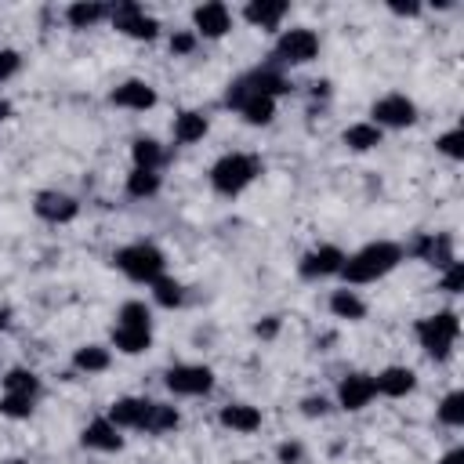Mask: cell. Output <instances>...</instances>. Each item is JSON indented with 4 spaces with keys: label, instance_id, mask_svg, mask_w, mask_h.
I'll list each match as a JSON object with an SVG mask.
<instances>
[{
    "label": "cell",
    "instance_id": "ee69618b",
    "mask_svg": "<svg viewBox=\"0 0 464 464\" xmlns=\"http://www.w3.org/2000/svg\"><path fill=\"white\" fill-rule=\"evenodd\" d=\"M8 116H12V102H8V98H0V123H5Z\"/></svg>",
    "mask_w": 464,
    "mask_h": 464
},
{
    "label": "cell",
    "instance_id": "8d00e7d4",
    "mask_svg": "<svg viewBox=\"0 0 464 464\" xmlns=\"http://www.w3.org/2000/svg\"><path fill=\"white\" fill-rule=\"evenodd\" d=\"M460 287H464V265H460V261H453V265H446L442 290H446V294H460Z\"/></svg>",
    "mask_w": 464,
    "mask_h": 464
},
{
    "label": "cell",
    "instance_id": "4fadbf2b",
    "mask_svg": "<svg viewBox=\"0 0 464 464\" xmlns=\"http://www.w3.org/2000/svg\"><path fill=\"white\" fill-rule=\"evenodd\" d=\"M193 26H196V33L200 37H211V41H218V37H225L229 30H232V15H229V8L225 5H200L196 12H193Z\"/></svg>",
    "mask_w": 464,
    "mask_h": 464
},
{
    "label": "cell",
    "instance_id": "4dcf8cb0",
    "mask_svg": "<svg viewBox=\"0 0 464 464\" xmlns=\"http://www.w3.org/2000/svg\"><path fill=\"white\" fill-rule=\"evenodd\" d=\"M171 428H178V410L175 406H164V403H152V414H149V424H145V432H171Z\"/></svg>",
    "mask_w": 464,
    "mask_h": 464
},
{
    "label": "cell",
    "instance_id": "f1b7e54d",
    "mask_svg": "<svg viewBox=\"0 0 464 464\" xmlns=\"http://www.w3.org/2000/svg\"><path fill=\"white\" fill-rule=\"evenodd\" d=\"M5 388H8V392H15V396H30V399H37V392H41V378H37L33 370H26V367H15V370H8Z\"/></svg>",
    "mask_w": 464,
    "mask_h": 464
},
{
    "label": "cell",
    "instance_id": "7c38bea8",
    "mask_svg": "<svg viewBox=\"0 0 464 464\" xmlns=\"http://www.w3.org/2000/svg\"><path fill=\"white\" fill-rule=\"evenodd\" d=\"M378 396V385L370 374H349L341 385H338V403L341 410H363L370 406V399Z\"/></svg>",
    "mask_w": 464,
    "mask_h": 464
},
{
    "label": "cell",
    "instance_id": "ba28073f",
    "mask_svg": "<svg viewBox=\"0 0 464 464\" xmlns=\"http://www.w3.org/2000/svg\"><path fill=\"white\" fill-rule=\"evenodd\" d=\"M168 388L175 396H207L214 388V370L211 367H171L168 370Z\"/></svg>",
    "mask_w": 464,
    "mask_h": 464
},
{
    "label": "cell",
    "instance_id": "52a82bcc",
    "mask_svg": "<svg viewBox=\"0 0 464 464\" xmlns=\"http://www.w3.org/2000/svg\"><path fill=\"white\" fill-rule=\"evenodd\" d=\"M109 15H113V26L134 41H152L160 33V23L152 15H145V8H138V5H116Z\"/></svg>",
    "mask_w": 464,
    "mask_h": 464
},
{
    "label": "cell",
    "instance_id": "d590c367",
    "mask_svg": "<svg viewBox=\"0 0 464 464\" xmlns=\"http://www.w3.org/2000/svg\"><path fill=\"white\" fill-rule=\"evenodd\" d=\"M19 66H23L19 51H12V48H0V84L12 80V77L19 73Z\"/></svg>",
    "mask_w": 464,
    "mask_h": 464
},
{
    "label": "cell",
    "instance_id": "ac0fdd59",
    "mask_svg": "<svg viewBox=\"0 0 464 464\" xmlns=\"http://www.w3.org/2000/svg\"><path fill=\"white\" fill-rule=\"evenodd\" d=\"M290 5H283V0H250L247 5V23L250 26H261V30H276L283 19H287Z\"/></svg>",
    "mask_w": 464,
    "mask_h": 464
},
{
    "label": "cell",
    "instance_id": "277c9868",
    "mask_svg": "<svg viewBox=\"0 0 464 464\" xmlns=\"http://www.w3.org/2000/svg\"><path fill=\"white\" fill-rule=\"evenodd\" d=\"M457 334H460L457 313H435V316H424L417 323V341H421V349L432 359H446L450 349H453V341H457Z\"/></svg>",
    "mask_w": 464,
    "mask_h": 464
},
{
    "label": "cell",
    "instance_id": "f546056e",
    "mask_svg": "<svg viewBox=\"0 0 464 464\" xmlns=\"http://www.w3.org/2000/svg\"><path fill=\"white\" fill-rule=\"evenodd\" d=\"M152 294H157V301H160L164 308H178V305L186 301L182 283H178V279H168V276H160L157 283H152Z\"/></svg>",
    "mask_w": 464,
    "mask_h": 464
},
{
    "label": "cell",
    "instance_id": "d6a6232c",
    "mask_svg": "<svg viewBox=\"0 0 464 464\" xmlns=\"http://www.w3.org/2000/svg\"><path fill=\"white\" fill-rule=\"evenodd\" d=\"M116 320H120L116 327H149V323H152L145 301H127V305L120 308V316H116Z\"/></svg>",
    "mask_w": 464,
    "mask_h": 464
},
{
    "label": "cell",
    "instance_id": "4316f807",
    "mask_svg": "<svg viewBox=\"0 0 464 464\" xmlns=\"http://www.w3.org/2000/svg\"><path fill=\"white\" fill-rule=\"evenodd\" d=\"M157 193H160V175H157V171H141V168H134V171L127 175V196L149 200V196H157Z\"/></svg>",
    "mask_w": 464,
    "mask_h": 464
},
{
    "label": "cell",
    "instance_id": "7a4b0ae2",
    "mask_svg": "<svg viewBox=\"0 0 464 464\" xmlns=\"http://www.w3.org/2000/svg\"><path fill=\"white\" fill-rule=\"evenodd\" d=\"M113 261H116V268H120L127 279H134V283H157V279L164 276V265H168L164 250L152 247V243L120 247V250L113 254Z\"/></svg>",
    "mask_w": 464,
    "mask_h": 464
},
{
    "label": "cell",
    "instance_id": "1f68e13d",
    "mask_svg": "<svg viewBox=\"0 0 464 464\" xmlns=\"http://www.w3.org/2000/svg\"><path fill=\"white\" fill-rule=\"evenodd\" d=\"M0 414L12 417V421H26L33 414V399L30 396H15V392H5V399H0Z\"/></svg>",
    "mask_w": 464,
    "mask_h": 464
},
{
    "label": "cell",
    "instance_id": "83f0119b",
    "mask_svg": "<svg viewBox=\"0 0 464 464\" xmlns=\"http://www.w3.org/2000/svg\"><path fill=\"white\" fill-rule=\"evenodd\" d=\"M73 367H77L80 374H102V370L109 367V349H102V345H84V349H77Z\"/></svg>",
    "mask_w": 464,
    "mask_h": 464
},
{
    "label": "cell",
    "instance_id": "7402d4cb",
    "mask_svg": "<svg viewBox=\"0 0 464 464\" xmlns=\"http://www.w3.org/2000/svg\"><path fill=\"white\" fill-rule=\"evenodd\" d=\"M105 15H109V8L98 5V0H77V5L66 8V19H69L73 30H91V26H98Z\"/></svg>",
    "mask_w": 464,
    "mask_h": 464
},
{
    "label": "cell",
    "instance_id": "ab89813d",
    "mask_svg": "<svg viewBox=\"0 0 464 464\" xmlns=\"http://www.w3.org/2000/svg\"><path fill=\"white\" fill-rule=\"evenodd\" d=\"M193 48H196V37H193V33H175V37H171V51H175V55H189Z\"/></svg>",
    "mask_w": 464,
    "mask_h": 464
},
{
    "label": "cell",
    "instance_id": "8fae6325",
    "mask_svg": "<svg viewBox=\"0 0 464 464\" xmlns=\"http://www.w3.org/2000/svg\"><path fill=\"white\" fill-rule=\"evenodd\" d=\"M109 102L120 105V109H131V113H145V109L157 105V91H152V84H145V80H127V84L113 87Z\"/></svg>",
    "mask_w": 464,
    "mask_h": 464
},
{
    "label": "cell",
    "instance_id": "60d3db41",
    "mask_svg": "<svg viewBox=\"0 0 464 464\" xmlns=\"http://www.w3.org/2000/svg\"><path fill=\"white\" fill-rule=\"evenodd\" d=\"M254 334H258V338H276V334H279V320H276V316H268L265 323H258V327H254Z\"/></svg>",
    "mask_w": 464,
    "mask_h": 464
},
{
    "label": "cell",
    "instance_id": "9a60e30c",
    "mask_svg": "<svg viewBox=\"0 0 464 464\" xmlns=\"http://www.w3.org/2000/svg\"><path fill=\"white\" fill-rule=\"evenodd\" d=\"M80 442L87 446V450H102V453H116L120 446H123V435H120V428L109 421V417H98V421H91L87 428H84V435H80Z\"/></svg>",
    "mask_w": 464,
    "mask_h": 464
},
{
    "label": "cell",
    "instance_id": "6da1fadb",
    "mask_svg": "<svg viewBox=\"0 0 464 464\" xmlns=\"http://www.w3.org/2000/svg\"><path fill=\"white\" fill-rule=\"evenodd\" d=\"M399 261H403V247L381 240V243H367L363 250H356L352 258H345L341 276H345L349 283H374V279L388 276Z\"/></svg>",
    "mask_w": 464,
    "mask_h": 464
},
{
    "label": "cell",
    "instance_id": "f6af8a7d",
    "mask_svg": "<svg viewBox=\"0 0 464 464\" xmlns=\"http://www.w3.org/2000/svg\"><path fill=\"white\" fill-rule=\"evenodd\" d=\"M8 464H23V460H8Z\"/></svg>",
    "mask_w": 464,
    "mask_h": 464
},
{
    "label": "cell",
    "instance_id": "b9f144b4",
    "mask_svg": "<svg viewBox=\"0 0 464 464\" xmlns=\"http://www.w3.org/2000/svg\"><path fill=\"white\" fill-rule=\"evenodd\" d=\"M396 15H406V19H414L417 12H421V5H399V0H396V5H388Z\"/></svg>",
    "mask_w": 464,
    "mask_h": 464
},
{
    "label": "cell",
    "instance_id": "44dd1931",
    "mask_svg": "<svg viewBox=\"0 0 464 464\" xmlns=\"http://www.w3.org/2000/svg\"><path fill=\"white\" fill-rule=\"evenodd\" d=\"M207 131H211V123H207V116L204 113H182L178 120H175V141L178 145H196V141H204L207 138Z\"/></svg>",
    "mask_w": 464,
    "mask_h": 464
},
{
    "label": "cell",
    "instance_id": "e575fe53",
    "mask_svg": "<svg viewBox=\"0 0 464 464\" xmlns=\"http://www.w3.org/2000/svg\"><path fill=\"white\" fill-rule=\"evenodd\" d=\"M460 141H464V134L453 127V131H446V134H442L435 145H439V152H446L450 160H460V157H464V145H460Z\"/></svg>",
    "mask_w": 464,
    "mask_h": 464
},
{
    "label": "cell",
    "instance_id": "7bdbcfd3",
    "mask_svg": "<svg viewBox=\"0 0 464 464\" xmlns=\"http://www.w3.org/2000/svg\"><path fill=\"white\" fill-rule=\"evenodd\" d=\"M439 464H464V450H450V453L439 460Z\"/></svg>",
    "mask_w": 464,
    "mask_h": 464
},
{
    "label": "cell",
    "instance_id": "603a6c76",
    "mask_svg": "<svg viewBox=\"0 0 464 464\" xmlns=\"http://www.w3.org/2000/svg\"><path fill=\"white\" fill-rule=\"evenodd\" d=\"M331 313L338 316V320H349V323H356V320H363L367 316V305H363V297L356 294V290H334L331 294Z\"/></svg>",
    "mask_w": 464,
    "mask_h": 464
},
{
    "label": "cell",
    "instance_id": "836d02e7",
    "mask_svg": "<svg viewBox=\"0 0 464 464\" xmlns=\"http://www.w3.org/2000/svg\"><path fill=\"white\" fill-rule=\"evenodd\" d=\"M439 421L450 424V428H460V424H464V396H460V392H450V396L442 399Z\"/></svg>",
    "mask_w": 464,
    "mask_h": 464
},
{
    "label": "cell",
    "instance_id": "ffe728a7",
    "mask_svg": "<svg viewBox=\"0 0 464 464\" xmlns=\"http://www.w3.org/2000/svg\"><path fill=\"white\" fill-rule=\"evenodd\" d=\"M414 254L421 261H428V265L446 268V265H453V240L450 236H421L417 247H414Z\"/></svg>",
    "mask_w": 464,
    "mask_h": 464
},
{
    "label": "cell",
    "instance_id": "8992f818",
    "mask_svg": "<svg viewBox=\"0 0 464 464\" xmlns=\"http://www.w3.org/2000/svg\"><path fill=\"white\" fill-rule=\"evenodd\" d=\"M316 55H320V37L313 30H305V26L287 30L279 37V44H276V59L290 62V66H305V62H313Z\"/></svg>",
    "mask_w": 464,
    "mask_h": 464
},
{
    "label": "cell",
    "instance_id": "d4e9b609",
    "mask_svg": "<svg viewBox=\"0 0 464 464\" xmlns=\"http://www.w3.org/2000/svg\"><path fill=\"white\" fill-rule=\"evenodd\" d=\"M131 160H134V168H141V171H157L160 160H164V149H160L157 138H134V141H131Z\"/></svg>",
    "mask_w": 464,
    "mask_h": 464
},
{
    "label": "cell",
    "instance_id": "d6986e66",
    "mask_svg": "<svg viewBox=\"0 0 464 464\" xmlns=\"http://www.w3.org/2000/svg\"><path fill=\"white\" fill-rule=\"evenodd\" d=\"M222 424L240 432V435H250L261 428V410L247 406V403H229V406H222Z\"/></svg>",
    "mask_w": 464,
    "mask_h": 464
},
{
    "label": "cell",
    "instance_id": "5b68a950",
    "mask_svg": "<svg viewBox=\"0 0 464 464\" xmlns=\"http://www.w3.org/2000/svg\"><path fill=\"white\" fill-rule=\"evenodd\" d=\"M225 102H229V105H236V109H240V116H243L247 123H254V127H265V123H272V116H276V98L250 91V87H247V80H240V84L229 91V98H225Z\"/></svg>",
    "mask_w": 464,
    "mask_h": 464
},
{
    "label": "cell",
    "instance_id": "74e56055",
    "mask_svg": "<svg viewBox=\"0 0 464 464\" xmlns=\"http://www.w3.org/2000/svg\"><path fill=\"white\" fill-rule=\"evenodd\" d=\"M276 457H279V464H301L305 460V446L301 442H283L276 450Z\"/></svg>",
    "mask_w": 464,
    "mask_h": 464
},
{
    "label": "cell",
    "instance_id": "2e32d148",
    "mask_svg": "<svg viewBox=\"0 0 464 464\" xmlns=\"http://www.w3.org/2000/svg\"><path fill=\"white\" fill-rule=\"evenodd\" d=\"M33 207H37V214H41L44 222H55V225L73 222L77 211H80V204H77L73 196H66V193H41Z\"/></svg>",
    "mask_w": 464,
    "mask_h": 464
},
{
    "label": "cell",
    "instance_id": "9c48e42d",
    "mask_svg": "<svg viewBox=\"0 0 464 464\" xmlns=\"http://www.w3.org/2000/svg\"><path fill=\"white\" fill-rule=\"evenodd\" d=\"M370 116H374L378 127H410L417 120V105L406 95H385V98L374 102Z\"/></svg>",
    "mask_w": 464,
    "mask_h": 464
},
{
    "label": "cell",
    "instance_id": "f35d334b",
    "mask_svg": "<svg viewBox=\"0 0 464 464\" xmlns=\"http://www.w3.org/2000/svg\"><path fill=\"white\" fill-rule=\"evenodd\" d=\"M327 410H331V403H327L323 396H308V399L301 403V414H305V417H327Z\"/></svg>",
    "mask_w": 464,
    "mask_h": 464
},
{
    "label": "cell",
    "instance_id": "484cf974",
    "mask_svg": "<svg viewBox=\"0 0 464 464\" xmlns=\"http://www.w3.org/2000/svg\"><path fill=\"white\" fill-rule=\"evenodd\" d=\"M345 145L356 149V152H370L381 145V127L378 123H352L345 131Z\"/></svg>",
    "mask_w": 464,
    "mask_h": 464
},
{
    "label": "cell",
    "instance_id": "5bb4252c",
    "mask_svg": "<svg viewBox=\"0 0 464 464\" xmlns=\"http://www.w3.org/2000/svg\"><path fill=\"white\" fill-rule=\"evenodd\" d=\"M149 414H152V403L149 399H134V396L116 399L109 406V421L116 428H145L149 424Z\"/></svg>",
    "mask_w": 464,
    "mask_h": 464
},
{
    "label": "cell",
    "instance_id": "3957f363",
    "mask_svg": "<svg viewBox=\"0 0 464 464\" xmlns=\"http://www.w3.org/2000/svg\"><path fill=\"white\" fill-rule=\"evenodd\" d=\"M258 175H261V164L254 157H247V152H229V157H222L211 168V186L222 196H240Z\"/></svg>",
    "mask_w": 464,
    "mask_h": 464
},
{
    "label": "cell",
    "instance_id": "e0dca14e",
    "mask_svg": "<svg viewBox=\"0 0 464 464\" xmlns=\"http://www.w3.org/2000/svg\"><path fill=\"white\" fill-rule=\"evenodd\" d=\"M374 385H378L381 396L403 399V396H410V392L417 388V374H414L410 367H388V370H381V374L374 378Z\"/></svg>",
    "mask_w": 464,
    "mask_h": 464
},
{
    "label": "cell",
    "instance_id": "30bf717a",
    "mask_svg": "<svg viewBox=\"0 0 464 464\" xmlns=\"http://www.w3.org/2000/svg\"><path fill=\"white\" fill-rule=\"evenodd\" d=\"M341 265H345V250L334 247V243H323V247H313L301 258V276L305 279H327V276L341 272Z\"/></svg>",
    "mask_w": 464,
    "mask_h": 464
},
{
    "label": "cell",
    "instance_id": "cb8c5ba5",
    "mask_svg": "<svg viewBox=\"0 0 464 464\" xmlns=\"http://www.w3.org/2000/svg\"><path fill=\"white\" fill-rule=\"evenodd\" d=\"M113 345L127 356H138V352H149L152 345V331L149 327H116L113 331Z\"/></svg>",
    "mask_w": 464,
    "mask_h": 464
}]
</instances>
